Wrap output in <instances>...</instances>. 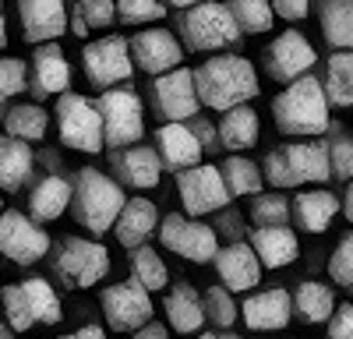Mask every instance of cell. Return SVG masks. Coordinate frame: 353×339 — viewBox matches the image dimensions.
Wrapping results in <instances>:
<instances>
[{"label": "cell", "instance_id": "cell-1", "mask_svg": "<svg viewBox=\"0 0 353 339\" xmlns=\"http://www.w3.org/2000/svg\"><path fill=\"white\" fill-rule=\"evenodd\" d=\"M329 106L332 103L325 96V81L314 74H301L272 99V117L276 127L290 138H318L332 124Z\"/></svg>", "mask_w": 353, "mask_h": 339}, {"label": "cell", "instance_id": "cell-2", "mask_svg": "<svg viewBox=\"0 0 353 339\" xmlns=\"http://www.w3.org/2000/svg\"><path fill=\"white\" fill-rule=\"evenodd\" d=\"M194 85H198L201 106L219 110V113L241 106V103H251L261 92L254 64L248 61V56H241V53H223V56L205 61L194 71Z\"/></svg>", "mask_w": 353, "mask_h": 339}, {"label": "cell", "instance_id": "cell-3", "mask_svg": "<svg viewBox=\"0 0 353 339\" xmlns=\"http://www.w3.org/2000/svg\"><path fill=\"white\" fill-rule=\"evenodd\" d=\"M124 187L113 177L99 174L96 166H81L74 174V198H71V216L78 219L81 230H88L92 237H103L106 230H113L117 216L124 209Z\"/></svg>", "mask_w": 353, "mask_h": 339}, {"label": "cell", "instance_id": "cell-4", "mask_svg": "<svg viewBox=\"0 0 353 339\" xmlns=\"http://www.w3.org/2000/svg\"><path fill=\"white\" fill-rule=\"evenodd\" d=\"M265 181L272 187H301V184H325L332 177L329 145L318 138L279 145L265 156Z\"/></svg>", "mask_w": 353, "mask_h": 339}, {"label": "cell", "instance_id": "cell-5", "mask_svg": "<svg viewBox=\"0 0 353 339\" xmlns=\"http://www.w3.org/2000/svg\"><path fill=\"white\" fill-rule=\"evenodd\" d=\"M176 36L184 39V46L191 53H212V50H226L237 46L244 28L233 18L230 4L219 0H198L194 8H184L176 14Z\"/></svg>", "mask_w": 353, "mask_h": 339}, {"label": "cell", "instance_id": "cell-6", "mask_svg": "<svg viewBox=\"0 0 353 339\" xmlns=\"http://www.w3.org/2000/svg\"><path fill=\"white\" fill-rule=\"evenodd\" d=\"M0 300H4V315L14 332H28L36 325H57L64 318L61 297L43 276H28L14 287H4Z\"/></svg>", "mask_w": 353, "mask_h": 339}, {"label": "cell", "instance_id": "cell-7", "mask_svg": "<svg viewBox=\"0 0 353 339\" xmlns=\"http://www.w3.org/2000/svg\"><path fill=\"white\" fill-rule=\"evenodd\" d=\"M53 117H57V131H61V145L85 152V156H99L106 149L103 113L92 99H85L78 92H61Z\"/></svg>", "mask_w": 353, "mask_h": 339}, {"label": "cell", "instance_id": "cell-8", "mask_svg": "<svg viewBox=\"0 0 353 339\" xmlns=\"http://www.w3.org/2000/svg\"><path fill=\"white\" fill-rule=\"evenodd\" d=\"M53 272L57 279L71 290H88L110 272V251L99 240L85 237H61L53 254Z\"/></svg>", "mask_w": 353, "mask_h": 339}, {"label": "cell", "instance_id": "cell-9", "mask_svg": "<svg viewBox=\"0 0 353 339\" xmlns=\"http://www.w3.org/2000/svg\"><path fill=\"white\" fill-rule=\"evenodd\" d=\"M99 113H103V134L106 145L124 149L134 145V141L145 134V110H141V96L131 89H103L99 92Z\"/></svg>", "mask_w": 353, "mask_h": 339}, {"label": "cell", "instance_id": "cell-10", "mask_svg": "<svg viewBox=\"0 0 353 339\" xmlns=\"http://www.w3.org/2000/svg\"><path fill=\"white\" fill-rule=\"evenodd\" d=\"M176 194H181L188 216L219 212L233 198L230 187H226V177H223V166H212V163H198V166H188V170H176Z\"/></svg>", "mask_w": 353, "mask_h": 339}, {"label": "cell", "instance_id": "cell-11", "mask_svg": "<svg viewBox=\"0 0 353 339\" xmlns=\"http://www.w3.org/2000/svg\"><path fill=\"white\" fill-rule=\"evenodd\" d=\"M81 68L92 89H113L124 85L134 74V56H131V43L124 36H106L96 39L81 50Z\"/></svg>", "mask_w": 353, "mask_h": 339}, {"label": "cell", "instance_id": "cell-12", "mask_svg": "<svg viewBox=\"0 0 353 339\" xmlns=\"http://www.w3.org/2000/svg\"><path fill=\"white\" fill-rule=\"evenodd\" d=\"M152 290L141 287L131 276L124 282H113V287L99 290V307L106 315V325L113 332H138L145 322H152Z\"/></svg>", "mask_w": 353, "mask_h": 339}, {"label": "cell", "instance_id": "cell-13", "mask_svg": "<svg viewBox=\"0 0 353 339\" xmlns=\"http://www.w3.org/2000/svg\"><path fill=\"white\" fill-rule=\"evenodd\" d=\"M159 240L166 251L181 254V258H188L194 265L212 262L219 251V237L212 226L201 223L198 216H181V212H173L159 223Z\"/></svg>", "mask_w": 353, "mask_h": 339}, {"label": "cell", "instance_id": "cell-14", "mask_svg": "<svg viewBox=\"0 0 353 339\" xmlns=\"http://www.w3.org/2000/svg\"><path fill=\"white\" fill-rule=\"evenodd\" d=\"M149 103L156 110V117L163 121H191L201 110V96L194 85V71L173 68L166 74H156L149 81Z\"/></svg>", "mask_w": 353, "mask_h": 339}, {"label": "cell", "instance_id": "cell-15", "mask_svg": "<svg viewBox=\"0 0 353 339\" xmlns=\"http://www.w3.org/2000/svg\"><path fill=\"white\" fill-rule=\"evenodd\" d=\"M46 251L50 234L43 230V223L18 209H4V216H0V254L14 265H36L46 258Z\"/></svg>", "mask_w": 353, "mask_h": 339}, {"label": "cell", "instance_id": "cell-16", "mask_svg": "<svg viewBox=\"0 0 353 339\" xmlns=\"http://www.w3.org/2000/svg\"><path fill=\"white\" fill-rule=\"evenodd\" d=\"M261 61H265V74H269L272 81L290 85V81H297L301 74H307L314 68L318 53L297 28H290V32H279L269 46H265Z\"/></svg>", "mask_w": 353, "mask_h": 339}, {"label": "cell", "instance_id": "cell-17", "mask_svg": "<svg viewBox=\"0 0 353 339\" xmlns=\"http://www.w3.org/2000/svg\"><path fill=\"white\" fill-rule=\"evenodd\" d=\"M131 56H134V64L145 71V74H166L173 68H181L184 64V46L181 39H176L170 28H145V32H134L131 36Z\"/></svg>", "mask_w": 353, "mask_h": 339}, {"label": "cell", "instance_id": "cell-18", "mask_svg": "<svg viewBox=\"0 0 353 339\" xmlns=\"http://www.w3.org/2000/svg\"><path fill=\"white\" fill-rule=\"evenodd\" d=\"M71 85V64L64 61V50L57 39L39 43L32 53V68H28V92L36 99L46 96H61Z\"/></svg>", "mask_w": 353, "mask_h": 339}, {"label": "cell", "instance_id": "cell-19", "mask_svg": "<svg viewBox=\"0 0 353 339\" xmlns=\"http://www.w3.org/2000/svg\"><path fill=\"white\" fill-rule=\"evenodd\" d=\"M219 279H223V287H230L233 294H244V290H254L258 282H261V258H258V251L251 247V240H233L226 247L216 251V258H212Z\"/></svg>", "mask_w": 353, "mask_h": 339}, {"label": "cell", "instance_id": "cell-20", "mask_svg": "<svg viewBox=\"0 0 353 339\" xmlns=\"http://www.w3.org/2000/svg\"><path fill=\"white\" fill-rule=\"evenodd\" d=\"M241 318L251 332H279L293 318V294L283 287L258 290L241 304Z\"/></svg>", "mask_w": 353, "mask_h": 339}, {"label": "cell", "instance_id": "cell-21", "mask_svg": "<svg viewBox=\"0 0 353 339\" xmlns=\"http://www.w3.org/2000/svg\"><path fill=\"white\" fill-rule=\"evenodd\" d=\"M21 36L39 46L68 32V4L64 0H18Z\"/></svg>", "mask_w": 353, "mask_h": 339}, {"label": "cell", "instance_id": "cell-22", "mask_svg": "<svg viewBox=\"0 0 353 339\" xmlns=\"http://www.w3.org/2000/svg\"><path fill=\"white\" fill-rule=\"evenodd\" d=\"M156 152H159L163 166L188 170V166H198L201 163L205 145H201V138L194 134V127L188 121H166L156 131Z\"/></svg>", "mask_w": 353, "mask_h": 339}, {"label": "cell", "instance_id": "cell-23", "mask_svg": "<svg viewBox=\"0 0 353 339\" xmlns=\"http://www.w3.org/2000/svg\"><path fill=\"white\" fill-rule=\"evenodd\" d=\"M113 174L134 191H149L163 177V159L152 145H124L121 152H113Z\"/></svg>", "mask_w": 353, "mask_h": 339}, {"label": "cell", "instance_id": "cell-24", "mask_svg": "<svg viewBox=\"0 0 353 339\" xmlns=\"http://www.w3.org/2000/svg\"><path fill=\"white\" fill-rule=\"evenodd\" d=\"M166 318H170V329L181 332V336H198L201 325L209 322L205 315V297H198V290L191 287L188 279H176L173 287L166 290Z\"/></svg>", "mask_w": 353, "mask_h": 339}, {"label": "cell", "instance_id": "cell-25", "mask_svg": "<svg viewBox=\"0 0 353 339\" xmlns=\"http://www.w3.org/2000/svg\"><path fill=\"white\" fill-rule=\"evenodd\" d=\"M339 212H343V202L325 187L297 191V198H293V223L307 234H325Z\"/></svg>", "mask_w": 353, "mask_h": 339}, {"label": "cell", "instance_id": "cell-26", "mask_svg": "<svg viewBox=\"0 0 353 339\" xmlns=\"http://www.w3.org/2000/svg\"><path fill=\"white\" fill-rule=\"evenodd\" d=\"M251 247L258 251V258H261L265 269H286L290 262H297V254H301L297 234H293L286 223L251 230Z\"/></svg>", "mask_w": 353, "mask_h": 339}, {"label": "cell", "instance_id": "cell-27", "mask_svg": "<svg viewBox=\"0 0 353 339\" xmlns=\"http://www.w3.org/2000/svg\"><path fill=\"white\" fill-rule=\"evenodd\" d=\"M156 226H159L156 202H149V198H128L121 216H117V223H113V234L124 247H138L156 234Z\"/></svg>", "mask_w": 353, "mask_h": 339}, {"label": "cell", "instance_id": "cell-28", "mask_svg": "<svg viewBox=\"0 0 353 339\" xmlns=\"http://www.w3.org/2000/svg\"><path fill=\"white\" fill-rule=\"evenodd\" d=\"M71 198H74V181H68L61 174H50L28 194V216L39 223H53L71 209Z\"/></svg>", "mask_w": 353, "mask_h": 339}, {"label": "cell", "instance_id": "cell-29", "mask_svg": "<svg viewBox=\"0 0 353 339\" xmlns=\"http://www.w3.org/2000/svg\"><path fill=\"white\" fill-rule=\"evenodd\" d=\"M32 166L36 156L25 145V138H14L8 131L0 134V191H21L25 181L32 177Z\"/></svg>", "mask_w": 353, "mask_h": 339}, {"label": "cell", "instance_id": "cell-30", "mask_svg": "<svg viewBox=\"0 0 353 339\" xmlns=\"http://www.w3.org/2000/svg\"><path fill=\"white\" fill-rule=\"evenodd\" d=\"M258 134H261L258 113L248 103H241V106H233V110L223 113V121H219V149H230V152L254 149Z\"/></svg>", "mask_w": 353, "mask_h": 339}, {"label": "cell", "instance_id": "cell-31", "mask_svg": "<svg viewBox=\"0 0 353 339\" xmlns=\"http://www.w3.org/2000/svg\"><path fill=\"white\" fill-rule=\"evenodd\" d=\"M293 311H297V322H304V325H325L336 311L332 287L314 282V279L297 282V290H293Z\"/></svg>", "mask_w": 353, "mask_h": 339}, {"label": "cell", "instance_id": "cell-32", "mask_svg": "<svg viewBox=\"0 0 353 339\" xmlns=\"http://www.w3.org/2000/svg\"><path fill=\"white\" fill-rule=\"evenodd\" d=\"M318 25L332 50H353V0H321Z\"/></svg>", "mask_w": 353, "mask_h": 339}, {"label": "cell", "instance_id": "cell-33", "mask_svg": "<svg viewBox=\"0 0 353 339\" xmlns=\"http://www.w3.org/2000/svg\"><path fill=\"white\" fill-rule=\"evenodd\" d=\"M325 96L332 106H353V50H336L325 61Z\"/></svg>", "mask_w": 353, "mask_h": 339}, {"label": "cell", "instance_id": "cell-34", "mask_svg": "<svg viewBox=\"0 0 353 339\" xmlns=\"http://www.w3.org/2000/svg\"><path fill=\"white\" fill-rule=\"evenodd\" d=\"M46 127H50V113L36 103H18L4 113V131L14 134V138H25V141H43L46 138Z\"/></svg>", "mask_w": 353, "mask_h": 339}, {"label": "cell", "instance_id": "cell-35", "mask_svg": "<svg viewBox=\"0 0 353 339\" xmlns=\"http://www.w3.org/2000/svg\"><path fill=\"white\" fill-rule=\"evenodd\" d=\"M117 21V0H74L71 8V32L88 36L96 28H110Z\"/></svg>", "mask_w": 353, "mask_h": 339}, {"label": "cell", "instance_id": "cell-36", "mask_svg": "<svg viewBox=\"0 0 353 339\" xmlns=\"http://www.w3.org/2000/svg\"><path fill=\"white\" fill-rule=\"evenodd\" d=\"M223 177H226V187L233 198H248V194H261L265 187V174L261 166L251 163L248 156H230L223 163Z\"/></svg>", "mask_w": 353, "mask_h": 339}, {"label": "cell", "instance_id": "cell-37", "mask_svg": "<svg viewBox=\"0 0 353 339\" xmlns=\"http://www.w3.org/2000/svg\"><path fill=\"white\" fill-rule=\"evenodd\" d=\"M131 272H134V279L141 282V287H149L152 294L170 287V269L156 254V247H145V244L131 247Z\"/></svg>", "mask_w": 353, "mask_h": 339}, {"label": "cell", "instance_id": "cell-38", "mask_svg": "<svg viewBox=\"0 0 353 339\" xmlns=\"http://www.w3.org/2000/svg\"><path fill=\"white\" fill-rule=\"evenodd\" d=\"M237 25L244 28V36H258V32H272L276 21V8L272 0H226Z\"/></svg>", "mask_w": 353, "mask_h": 339}, {"label": "cell", "instance_id": "cell-39", "mask_svg": "<svg viewBox=\"0 0 353 339\" xmlns=\"http://www.w3.org/2000/svg\"><path fill=\"white\" fill-rule=\"evenodd\" d=\"M28 92V64L18 56H0V121L8 113V99Z\"/></svg>", "mask_w": 353, "mask_h": 339}, {"label": "cell", "instance_id": "cell-40", "mask_svg": "<svg viewBox=\"0 0 353 339\" xmlns=\"http://www.w3.org/2000/svg\"><path fill=\"white\" fill-rule=\"evenodd\" d=\"M293 216V198L279 194V191H269V194H254L251 202V219L254 226H276V223H286Z\"/></svg>", "mask_w": 353, "mask_h": 339}, {"label": "cell", "instance_id": "cell-41", "mask_svg": "<svg viewBox=\"0 0 353 339\" xmlns=\"http://www.w3.org/2000/svg\"><path fill=\"white\" fill-rule=\"evenodd\" d=\"M117 18L124 25H156L166 18V4H159V0H117Z\"/></svg>", "mask_w": 353, "mask_h": 339}, {"label": "cell", "instance_id": "cell-42", "mask_svg": "<svg viewBox=\"0 0 353 339\" xmlns=\"http://www.w3.org/2000/svg\"><path fill=\"white\" fill-rule=\"evenodd\" d=\"M230 294H233L230 287H209L205 290V315H209V322L219 325V329H230L237 322V304H233Z\"/></svg>", "mask_w": 353, "mask_h": 339}, {"label": "cell", "instance_id": "cell-43", "mask_svg": "<svg viewBox=\"0 0 353 339\" xmlns=\"http://www.w3.org/2000/svg\"><path fill=\"white\" fill-rule=\"evenodd\" d=\"M329 276L332 282H339V287L353 290V234H346L339 240V247L332 251V258H329Z\"/></svg>", "mask_w": 353, "mask_h": 339}, {"label": "cell", "instance_id": "cell-44", "mask_svg": "<svg viewBox=\"0 0 353 339\" xmlns=\"http://www.w3.org/2000/svg\"><path fill=\"white\" fill-rule=\"evenodd\" d=\"M329 156H332V177L353 181V138L336 134V141H329Z\"/></svg>", "mask_w": 353, "mask_h": 339}, {"label": "cell", "instance_id": "cell-45", "mask_svg": "<svg viewBox=\"0 0 353 339\" xmlns=\"http://www.w3.org/2000/svg\"><path fill=\"white\" fill-rule=\"evenodd\" d=\"M329 339H353V304H336L329 318Z\"/></svg>", "mask_w": 353, "mask_h": 339}, {"label": "cell", "instance_id": "cell-46", "mask_svg": "<svg viewBox=\"0 0 353 339\" xmlns=\"http://www.w3.org/2000/svg\"><path fill=\"white\" fill-rule=\"evenodd\" d=\"M272 8L286 21H304L311 14V0H272Z\"/></svg>", "mask_w": 353, "mask_h": 339}, {"label": "cell", "instance_id": "cell-47", "mask_svg": "<svg viewBox=\"0 0 353 339\" xmlns=\"http://www.w3.org/2000/svg\"><path fill=\"white\" fill-rule=\"evenodd\" d=\"M191 127H194V134L201 138L205 149H219V127H212L205 117H191Z\"/></svg>", "mask_w": 353, "mask_h": 339}, {"label": "cell", "instance_id": "cell-48", "mask_svg": "<svg viewBox=\"0 0 353 339\" xmlns=\"http://www.w3.org/2000/svg\"><path fill=\"white\" fill-rule=\"evenodd\" d=\"M134 339H170V329L159 325V322H145V325L134 332Z\"/></svg>", "mask_w": 353, "mask_h": 339}, {"label": "cell", "instance_id": "cell-49", "mask_svg": "<svg viewBox=\"0 0 353 339\" xmlns=\"http://www.w3.org/2000/svg\"><path fill=\"white\" fill-rule=\"evenodd\" d=\"M57 339H106V332L99 325H81L78 332H68V336H57Z\"/></svg>", "mask_w": 353, "mask_h": 339}, {"label": "cell", "instance_id": "cell-50", "mask_svg": "<svg viewBox=\"0 0 353 339\" xmlns=\"http://www.w3.org/2000/svg\"><path fill=\"white\" fill-rule=\"evenodd\" d=\"M343 216L353 223V181H346V194H343Z\"/></svg>", "mask_w": 353, "mask_h": 339}, {"label": "cell", "instance_id": "cell-51", "mask_svg": "<svg viewBox=\"0 0 353 339\" xmlns=\"http://www.w3.org/2000/svg\"><path fill=\"white\" fill-rule=\"evenodd\" d=\"M194 339H241V336H233V332H198Z\"/></svg>", "mask_w": 353, "mask_h": 339}, {"label": "cell", "instance_id": "cell-52", "mask_svg": "<svg viewBox=\"0 0 353 339\" xmlns=\"http://www.w3.org/2000/svg\"><path fill=\"white\" fill-rule=\"evenodd\" d=\"M8 46V21H4V8H0V50Z\"/></svg>", "mask_w": 353, "mask_h": 339}, {"label": "cell", "instance_id": "cell-53", "mask_svg": "<svg viewBox=\"0 0 353 339\" xmlns=\"http://www.w3.org/2000/svg\"><path fill=\"white\" fill-rule=\"evenodd\" d=\"M166 4H173V8H181V11H184V8H194L198 0H166Z\"/></svg>", "mask_w": 353, "mask_h": 339}, {"label": "cell", "instance_id": "cell-54", "mask_svg": "<svg viewBox=\"0 0 353 339\" xmlns=\"http://www.w3.org/2000/svg\"><path fill=\"white\" fill-rule=\"evenodd\" d=\"M0 339H14V336H11V332H8V329H4V332H0Z\"/></svg>", "mask_w": 353, "mask_h": 339}, {"label": "cell", "instance_id": "cell-55", "mask_svg": "<svg viewBox=\"0 0 353 339\" xmlns=\"http://www.w3.org/2000/svg\"><path fill=\"white\" fill-rule=\"evenodd\" d=\"M0 216H4V205H0Z\"/></svg>", "mask_w": 353, "mask_h": 339}]
</instances>
